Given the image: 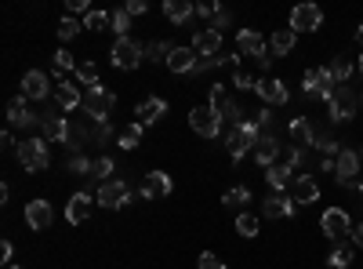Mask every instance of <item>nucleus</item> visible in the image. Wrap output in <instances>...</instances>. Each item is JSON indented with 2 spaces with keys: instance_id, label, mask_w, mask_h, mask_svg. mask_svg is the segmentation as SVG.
Instances as JSON below:
<instances>
[{
  "instance_id": "42",
  "label": "nucleus",
  "mask_w": 363,
  "mask_h": 269,
  "mask_svg": "<svg viewBox=\"0 0 363 269\" xmlns=\"http://www.w3.org/2000/svg\"><path fill=\"white\" fill-rule=\"evenodd\" d=\"M232 84L237 88H243V91H254V84H258V80H254L247 69H237V73H232Z\"/></svg>"
},
{
  "instance_id": "19",
  "label": "nucleus",
  "mask_w": 363,
  "mask_h": 269,
  "mask_svg": "<svg viewBox=\"0 0 363 269\" xmlns=\"http://www.w3.org/2000/svg\"><path fill=\"white\" fill-rule=\"evenodd\" d=\"M316 196H320V185H316L312 175H298L295 185H291V201L295 204H312Z\"/></svg>"
},
{
  "instance_id": "12",
  "label": "nucleus",
  "mask_w": 363,
  "mask_h": 269,
  "mask_svg": "<svg viewBox=\"0 0 363 269\" xmlns=\"http://www.w3.org/2000/svg\"><path fill=\"white\" fill-rule=\"evenodd\" d=\"M356 175H360V153L356 149H342L334 160V179L342 185H349V182H356Z\"/></svg>"
},
{
  "instance_id": "51",
  "label": "nucleus",
  "mask_w": 363,
  "mask_h": 269,
  "mask_svg": "<svg viewBox=\"0 0 363 269\" xmlns=\"http://www.w3.org/2000/svg\"><path fill=\"white\" fill-rule=\"evenodd\" d=\"M353 248H363V226H353Z\"/></svg>"
},
{
  "instance_id": "40",
  "label": "nucleus",
  "mask_w": 363,
  "mask_h": 269,
  "mask_svg": "<svg viewBox=\"0 0 363 269\" xmlns=\"http://www.w3.org/2000/svg\"><path fill=\"white\" fill-rule=\"evenodd\" d=\"M77 33H80V22L73 15H66L62 22H58V37H62V40H73Z\"/></svg>"
},
{
  "instance_id": "1",
  "label": "nucleus",
  "mask_w": 363,
  "mask_h": 269,
  "mask_svg": "<svg viewBox=\"0 0 363 269\" xmlns=\"http://www.w3.org/2000/svg\"><path fill=\"white\" fill-rule=\"evenodd\" d=\"M113 106H116V95H113L109 88L95 84V88H88V91H84V106H80V110H84L95 124H105V116L113 113Z\"/></svg>"
},
{
  "instance_id": "53",
  "label": "nucleus",
  "mask_w": 363,
  "mask_h": 269,
  "mask_svg": "<svg viewBox=\"0 0 363 269\" xmlns=\"http://www.w3.org/2000/svg\"><path fill=\"white\" fill-rule=\"evenodd\" d=\"M4 269H22V266H15V262H11V266H4Z\"/></svg>"
},
{
  "instance_id": "18",
  "label": "nucleus",
  "mask_w": 363,
  "mask_h": 269,
  "mask_svg": "<svg viewBox=\"0 0 363 269\" xmlns=\"http://www.w3.org/2000/svg\"><path fill=\"white\" fill-rule=\"evenodd\" d=\"M22 99H33V102L48 99V77H44L40 69H29V73L22 77Z\"/></svg>"
},
{
  "instance_id": "43",
  "label": "nucleus",
  "mask_w": 363,
  "mask_h": 269,
  "mask_svg": "<svg viewBox=\"0 0 363 269\" xmlns=\"http://www.w3.org/2000/svg\"><path fill=\"white\" fill-rule=\"evenodd\" d=\"M196 266H200V269H226V262H221L215 251H204V255H200V262H196Z\"/></svg>"
},
{
  "instance_id": "10",
  "label": "nucleus",
  "mask_w": 363,
  "mask_h": 269,
  "mask_svg": "<svg viewBox=\"0 0 363 269\" xmlns=\"http://www.w3.org/2000/svg\"><path fill=\"white\" fill-rule=\"evenodd\" d=\"M127 201H131V190H127V182L109 179V182L98 185V204H105V207H124Z\"/></svg>"
},
{
  "instance_id": "21",
  "label": "nucleus",
  "mask_w": 363,
  "mask_h": 269,
  "mask_svg": "<svg viewBox=\"0 0 363 269\" xmlns=\"http://www.w3.org/2000/svg\"><path fill=\"white\" fill-rule=\"evenodd\" d=\"M196 62H200V55L193 48H174L167 58V69L171 73H196Z\"/></svg>"
},
{
  "instance_id": "47",
  "label": "nucleus",
  "mask_w": 363,
  "mask_h": 269,
  "mask_svg": "<svg viewBox=\"0 0 363 269\" xmlns=\"http://www.w3.org/2000/svg\"><path fill=\"white\" fill-rule=\"evenodd\" d=\"M69 168H73V171H80V175H88L91 168H95V164H91V160H84V157H69Z\"/></svg>"
},
{
  "instance_id": "25",
  "label": "nucleus",
  "mask_w": 363,
  "mask_h": 269,
  "mask_svg": "<svg viewBox=\"0 0 363 269\" xmlns=\"http://www.w3.org/2000/svg\"><path fill=\"white\" fill-rule=\"evenodd\" d=\"M55 102H58L62 110H80V106H84V95H80L77 84L62 80V84H55Z\"/></svg>"
},
{
  "instance_id": "44",
  "label": "nucleus",
  "mask_w": 363,
  "mask_h": 269,
  "mask_svg": "<svg viewBox=\"0 0 363 269\" xmlns=\"http://www.w3.org/2000/svg\"><path fill=\"white\" fill-rule=\"evenodd\" d=\"M55 69H58V73H66V69H77V62H73V55H69L66 48H62V51H58V55H55Z\"/></svg>"
},
{
  "instance_id": "23",
  "label": "nucleus",
  "mask_w": 363,
  "mask_h": 269,
  "mask_svg": "<svg viewBox=\"0 0 363 269\" xmlns=\"http://www.w3.org/2000/svg\"><path fill=\"white\" fill-rule=\"evenodd\" d=\"M91 207H95V201H91L88 193H73V196H69V204H66V218L73 222V226H80V222L91 215Z\"/></svg>"
},
{
  "instance_id": "45",
  "label": "nucleus",
  "mask_w": 363,
  "mask_h": 269,
  "mask_svg": "<svg viewBox=\"0 0 363 269\" xmlns=\"http://www.w3.org/2000/svg\"><path fill=\"white\" fill-rule=\"evenodd\" d=\"M171 51H174V48H167V44H149V48H146V55H153L157 62H167Z\"/></svg>"
},
{
  "instance_id": "26",
  "label": "nucleus",
  "mask_w": 363,
  "mask_h": 269,
  "mask_svg": "<svg viewBox=\"0 0 363 269\" xmlns=\"http://www.w3.org/2000/svg\"><path fill=\"white\" fill-rule=\"evenodd\" d=\"M163 15H167L174 26H185V22L196 15V4H189V0H163Z\"/></svg>"
},
{
  "instance_id": "2",
  "label": "nucleus",
  "mask_w": 363,
  "mask_h": 269,
  "mask_svg": "<svg viewBox=\"0 0 363 269\" xmlns=\"http://www.w3.org/2000/svg\"><path fill=\"white\" fill-rule=\"evenodd\" d=\"M258 124H251V120H240L237 127L229 131V138H226V146H229V157L232 160H243L247 157V149H254V142H258Z\"/></svg>"
},
{
  "instance_id": "39",
  "label": "nucleus",
  "mask_w": 363,
  "mask_h": 269,
  "mask_svg": "<svg viewBox=\"0 0 363 269\" xmlns=\"http://www.w3.org/2000/svg\"><path fill=\"white\" fill-rule=\"evenodd\" d=\"M247 201H251V193L243 190V185H237V190H229L226 196H221V204H226V207H240V204H247Z\"/></svg>"
},
{
  "instance_id": "50",
  "label": "nucleus",
  "mask_w": 363,
  "mask_h": 269,
  "mask_svg": "<svg viewBox=\"0 0 363 269\" xmlns=\"http://www.w3.org/2000/svg\"><path fill=\"white\" fill-rule=\"evenodd\" d=\"M69 15H77V11H88V0H69Z\"/></svg>"
},
{
  "instance_id": "28",
  "label": "nucleus",
  "mask_w": 363,
  "mask_h": 269,
  "mask_svg": "<svg viewBox=\"0 0 363 269\" xmlns=\"http://www.w3.org/2000/svg\"><path fill=\"white\" fill-rule=\"evenodd\" d=\"M163 113H167V102H163V99H146L142 106L135 110V116H138V124H142V127L157 124V120H160Z\"/></svg>"
},
{
  "instance_id": "5",
  "label": "nucleus",
  "mask_w": 363,
  "mask_h": 269,
  "mask_svg": "<svg viewBox=\"0 0 363 269\" xmlns=\"http://www.w3.org/2000/svg\"><path fill=\"white\" fill-rule=\"evenodd\" d=\"M237 51H240V55H251L262 69L273 66V51H265L258 29H240V33H237Z\"/></svg>"
},
{
  "instance_id": "15",
  "label": "nucleus",
  "mask_w": 363,
  "mask_h": 269,
  "mask_svg": "<svg viewBox=\"0 0 363 269\" xmlns=\"http://www.w3.org/2000/svg\"><path fill=\"white\" fill-rule=\"evenodd\" d=\"M254 95H262L269 106H287V88H284V80H273V77H265V80H258L254 84Z\"/></svg>"
},
{
  "instance_id": "52",
  "label": "nucleus",
  "mask_w": 363,
  "mask_h": 269,
  "mask_svg": "<svg viewBox=\"0 0 363 269\" xmlns=\"http://www.w3.org/2000/svg\"><path fill=\"white\" fill-rule=\"evenodd\" d=\"M356 44H360V48H363V26L356 29Z\"/></svg>"
},
{
  "instance_id": "7",
  "label": "nucleus",
  "mask_w": 363,
  "mask_h": 269,
  "mask_svg": "<svg viewBox=\"0 0 363 269\" xmlns=\"http://www.w3.org/2000/svg\"><path fill=\"white\" fill-rule=\"evenodd\" d=\"M109 58H113L116 69H135V66L146 58V48H142V44H135V40H127V37H120V40L113 44Z\"/></svg>"
},
{
  "instance_id": "31",
  "label": "nucleus",
  "mask_w": 363,
  "mask_h": 269,
  "mask_svg": "<svg viewBox=\"0 0 363 269\" xmlns=\"http://www.w3.org/2000/svg\"><path fill=\"white\" fill-rule=\"evenodd\" d=\"M142 131H146L142 124H131V127H124V131H120L116 142H120V149H138V146H142Z\"/></svg>"
},
{
  "instance_id": "16",
  "label": "nucleus",
  "mask_w": 363,
  "mask_h": 269,
  "mask_svg": "<svg viewBox=\"0 0 363 269\" xmlns=\"http://www.w3.org/2000/svg\"><path fill=\"white\" fill-rule=\"evenodd\" d=\"M295 201H291V196H284V193H273V196H265L262 201V215L265 218H291L295 215Z\"/></svg>"
},
{
  "instance_id": "37",
  "label": "nucleus",
  "mask_w": 363,
  "mask_h": 269,
  "mask_svg": "<svg viewBox=\"0 0 363 269\" xmlns=\"http://www.w3.org/2000/svg\"><path fill=\"white\" fill-rule=\"evenodd\" d=\"M105 26H113V15H105V11H88L84 29H105Z\"/></svg>"
},
{
  "instance_id": "4",
  "label": "nucleus",
  "mask_w": 363,
  "mask_h": 269,
  "mask_svg": "<svg viewBox=\"0 0 363 269\" xmlns=\"http://www.w3.org/2000/svg\"><path fill=\"white\" fill-rule=\"evenodd\" d=\"M320 229H323L334 244H342L345 237H353V218H349L345 207H327L323 218H320Z\"/></svg>"
},
{
  "instance_id": "9",
  "label": "nucleus",
  "mask_w": 363,
  "mask_h": 269,
  "mask_svg": "<svg viewBox=\"0 0 363 269\" xmlns=\"http://www.w3.org/2000/svg\"><path fill=\"white\" fill-rule=\"evenodd\" d=\"M323 22V11L316 4H298L295 11H291V29L295 33H316Z\"/></svg>"
},
{
  "instance_id": "55",
  "label": "nucleus",
  "mask_w": 363,
  "mask_h": 269,
  "mask_svg": "<svg viewBox=\"0 0 363 269\" xmlns=\"http://www.w3.org/2000/svg\"><path fill=\"white\" fill-rule=\"evenodd\" d=\"M360 193H363V182H360Z\"/></svg>"
},
{
  "instance_id": "36",
  "label": "nucleus",
  "mask_w": 363,
  "mask_h": 269,
  "mask_svg": "<svg viewBox=\"0 0 363 269\" xmlns=\"http://www.w3.org/2000/svg\"><path fill=\"white\" fill-rule=\"evenodd\" d=\"M77 77L84 80L88 88H95L98 84V66L95 62H77Z\"/></svg>"
},
{
  "instance_id": "41",
  "label": "nucleus",
  "mask_w": 363,
  "mask_h": 269,
  "mask_svg": "<svg viewBox=\"0 0 363 269\" xmlns=\"http://www.w3.org/2000/svg\"><path fill=\"white\" fill-rule=\"evenodd\" d=\"M127 29H131V15L120 8V11H113V33H120V37H127Z\"/></svg>"
},
{
  "instance_id": "35",
  "label": "nucleus",
  "mask_w": 363,
  "mask_h": 269,
  "mask_svg": "<svg viewBox=\"0 0 363 269\" xmlns=\"http://www.w3.org/2000/svg\"><path fill=\"white\" fill-rule=\"evenodd\" d=\"M327 69H331L334 84H345V80H349V73H353V62H349V58H334V62L327 66Z\"/></svg>"
},
{
  "instance_id": "6",
  "label": "nucleus",
  "mask_w": 363,
  "mask_h": 269,
  "mask_svg": "<svg viewBox=\"0 0 363 269\" xmlns=\"http://www.w3.org/2000/svg\"><path fill=\"white\" fill-rule=\"evenodd\" d=\"M327 110H331V120H342V124L353 120V116H356V95L345 84H338L331 91V99H327Z\"/></svg>"
},
{
  "instance_id": "49",
  "label": "nucleus",
  "mask_w": 363,
  "mask_h": 269,
  "mask_svg": "<svg viewBox=\"0 0 363 269\" xmlns=\"http://www.w3.org/2000/svg\"><path fill=\"white\" fill-rule=\"evenodd\" d=\"M11 255H15V248H11V240H4V244H0V262L11 266Z\"/></svg>"
},
{
  "instance_id": "29",
  "label": "nucleus",
  "mask_w": 363,
  "mask_h": 269,
  "mask_svg": "<svg viewBox=\"0 0 363 269\" xmlns=\"http://www.w3.org/2000/svg\"><path fill=\"white\" fill-rule=\"evenodd\" d=\"M291 142H295V149H306L316 142V127L306 120V116H298V120H291Z\"/></svg>"
},
{
  "instance_id": "17",
  "label": "nucleus",
  "mask_w": 363,
  "mask_h": 269,
  "mask_svg": "<svg viewBox=\"0 0 363 269\" xmlns=\"http://www.w3.org/2000/svg\"><path fill=\"white\" fill-rule=\"evenodd\" d=\"M218 48H221V33H218V29H211V26L200 29V33L193 37V51L200 55V58H215Z\"/></svg>"
},
{
  "instance_id": "30",
  "label": "nucleus",
  "mask_w": 363,
  "mask_h": 269,
  "mask_svg": "<svg viewBox=\"0 0 363 269\" xmlns=\"http://www.w3.org/2000/svg\"><path fill=\"white\" fill-rule=\"evenodd\" d=\"M40 131H44V138H51V142H69V124H66V116H44V120H40Z\"/></svg>"
},
{
  "instance_id": "32",
  "label": "nucleus",
  "mask_w": 363,
  "mask_h": 269,
  "mask_svg": "<svg viewBox=\"0 0 363 269\" xmlns=\"http://www.w3.org/2000/svg\"><path fill=\"white\" fill-rule=\"evenodd\" d=\"M295 37H298L295 29H276L273 33V55H287L291 48H295Z\"/></svg>"
},
{
  "instance_id": "13",
  "label": "nucleus",
  "mask_w": 363,
  "mask_h": 269,
  "mask_svg": "<svg viewBox=\"0 0 363 269\" xmlns=\"http://www.w3.org/2000/svg\"><path fill=\"white\" fill-rule=\"evenodd\" d=\"M174 190V182H171V175H163V171H149L146 175V182H142V201H157V196H167Z\"/></svg>"
},
{
  "instance_id": "3",
  "label": "nucleus",
  "mask_w": 363,
  "mask_h": 269,
  "mask_svg": "<svg viewBox=\"0 0 363 269\" xmlns=\"http://www.w3.org/2000/svg\"><path fill=\"white\" fill-rule=\"evenodd\" d=\"M18 160L26 171H44V168H51V149L44 138H26V142L18 146Z\"/></svg>"
},
{
  "instance_id": "20",
  "label": "nucleus",
  "mask_w": 363,
  "mask_h": 269,
  "mask_svg": "<svg viewBox=\"0 0 363 269\" xmlns=\"http://www.w3.org/2000/svg\"><path fill=\"white\" fill-rule=\"evenodd\" d=\"M26 222H29V229H51V222H55L51 204H48V201H33V204H26Z\"/></svg>"
},
{
  "instance_id": "48",
  "label": "nucleus",
  "mask_w": 363,
  "mask_h": 269,
  "mask_svg": "<svg viewBox=\"0 0 363 269\" xmlns=\"http://www.w3.org/2000/svg\"><path fill=\"white\" fill-rule=\"evenodd\" d=\"M124 11H127V15H146V0H127V4H124Z\"/></svg>"
},
{
  "instance_id": "22",
  "label": "nucleus",
  "mask_w": 363,
  "mask_h": 269,
  "mask_svg": "<svg viewBox=\"0 0 363 269\" xmlns=\"http://www.w3.org/2000/svg\"><path fill=\"white\" fill-rule=\"evenodd\" d=\"M280 157V142L276 135H258V142H254V160L262 164V168H273Z\"/></svg>"
},
{
  "instance_id": "8",
  "label": "nucleus",
  "mask_w": 363,
  "mask_h": 269,
  "mask_svg": "<svg viewBox=\"0 0 363 269\" xmlns=\"http://www.w3.org/2000/svg\"><path fill=\"white\" fill-rule=\"evenodd\" d=\"M189 127L196 135H204V138H218V131H221V116L211 110V106H196L193 113H189Z\"/></svg>"
},
{
  "instance_id": "34",
  "label": "nucleus",
  "mask_w": 363,
  "mask_h": 269,
  "mask_svg": "<svg viewBox=\"0 0 363 269\" xmlns=\"http://www.w3.org/2000/svg\"><path fill=\"white\" fill-rule=\"evenodd\" d=\"M258 218H254V215H247V212H243V215H237V233H240V237H258Z\"/></svg>"
},
{
  "instance_id": "38",
  "label": "nucleus",
  "mask_w": 363,
  "mask_h": 269,
  "mask_svg": "<svg viewBox=\"0 0 363 269\" xmlns=\"http://www.w3.org/2000/svg\"><path fill=\"white\" fill-rule=\"evenodd\" d=\"M116 171V164L109 157H98L95 160V168H91V179H102V182H109V175Z\"/></svg>"
},
{
  "instance_id": "54",
  "label": "nucleus",
  "mask_w": 363,
  "mask_h": 269,
  "mask_svg": "<svg viewBox=\"0 0 363 269\" xmlns=\"http://www.w3.org/2000/svg\"><path fill=\"white\" fill-rule=\"evenodd\" d=\"M360 73H363V55H360Z\"/></svg>"
},
{
  "instance_id": "24",
  "label": "nucleus",
  "mask_w": 363,
  "mask_h": 269,
  "mask_svg": "<svg viewBox=\"0 0 363 269\" xmlns=\"http://www.w3.org/2000/svg\"><path fill=\"white\" fill-rule=\"evenodd\" d=\"M265 179H269V185H273V190L280 193V190H287V185H295V168H291V164L284 160V164H273V168H265Z\"/></svg>"
},
{
  "instance_id": "33",
  "label": "nucleus",
  "mask_w": 363,
  "mask_h": 269,
  "mask_svg": "<svg viewBox=\"0 0 363 269\" xmlns=\"http://www.w3.org/2000/svg\"><path fill=\"white\" fill-rule=\"evenodd\" d=\"M331 266H334V269L353 266V244H334V251H331Z\"/></svg>"
},
{
  "instance_id": "14",
  "label": "nucleus",
  "mask_w": 363,
  "mask_h": 269,
  "mask_svg": "<svg viewBox=\"0 0 363 269\" xmlns=\"http://www.w3.org/2000/svg\"><path fill=\"white\" fill-rule=\"evenodd\" d=\"M207 106L215 110L218 116H226V120H237V124H240V106L226 95V88H221V84L211 88V102H207Z\"/></svg>"
},
{
  "instance_id": "11",
  "label": "nucleus",
  "mask_w": 363,
  "mask_h": 269,
  "mask_svg": "<svg viewBox=\"0 0 363 269\" xmlns=\"http://www.w3.org/2000/svg\"><path fill=\"white\" fill-rule=\"evenodd\" d=\"M338 84H334V77H331V69H309L306 73V91L309 95H316V99H331V91H334Z\"/></svg>"
},
{
  "instance_id": "27",
  "label": "nucleus",
  "mask_w": 363,
  "mask_h": 269,
  "mask_svg": "<svg viewBox=\"0 0 363 269\" xmlns=\"http://www.w3.org/2000/svg\"><path fill=\"white\" fill-rule=\"evenodd\" d=\"M8 124L11 127H33V124H37V116L29 113L26 99H11L8 102Z\"/></svg>"
},
{
  "instance_id": "46",
  "label": "nucleus",
  "mask_w": 363,
  "mask_h": 269,
  "mask_svg": "<svg viewBox=\"0 0 363 269\" xmlns=\"http://www.w3.org/2000/svg\"><path fill=\"white\" fill-rule=\"evenodd\" d=\"M196 15H204V18H211V22H215V18L221 15V8H218V4H211V0H207V4H196Z\"/></svg>"
}]
</instances>
